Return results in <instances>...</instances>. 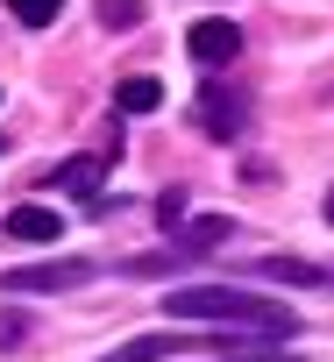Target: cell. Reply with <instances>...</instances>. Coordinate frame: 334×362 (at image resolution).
Masks as SVG:
<instances>
[{
    "label": "cell",
    "instance_id": "277c9868",
    "mask_svg": "<svg viewBox=\"0 0 334 362\" xmlns=\"http://www.w3.org/2000/svg\"><path fill=\"white\" fill-rule=\"evenodd\" d=\"M200 128H207L214 142H235V135L249 128V107H242L235 93H221V86H207V93H200Z\"/></svg>",
    "mask_w": 334,
    "mask_h": 362
},
{
    "label": "cell",
    "instance_id": "9a60e30c",
    "mask_svg": "<svg viewBox=\"0 0 334 362\" xmlns=\"http://www.w3.org/2000/svg\"><path fill=\"white\" fill-rule=\"evenodd\" d=\"M327 221H334V192H327Z\"/></svg>",
    "mask_w": 334,
    "mask_h": 362
},
{
    "label": "cell",
    "instance_id": "2e32d148",
    "mask_svg": "<svg viewBox=\"0 0 334 362\" xmlns=\"http://www.w3.org/2000/svg\"><path fill=\"white\" fill-rule=\"evenodd\" d=\"M0 149H8V135H0Z\"/></svg>",
    "mask_w": 334,
    "mask_h": 362
},
{
    "label": "cell",
    "instance_id": "7a4b0ae2",
    "mask_svg": "<svg viewBox=\"0 0 334 362\" xmlns=\"http://www.w3.org/2000/svg\"><path fill=\"white\" fill-rule=\"evenodd\" d=\"M86 277H93L86 256H71V263H15L8 277H0V291H71Z\"/></svg>",
    "mask_w": 334,
    "mask_h": 362
},
{
    "label": "cell",
    "instance_id": "30bf717a",
    "mask_svg": "<svg viewBox=\"0 0 334 362\" xmlns=\"http://www.w3.org/2000/svg\"><path fill=\"white\" fill-rule=\"evenodd\" d=\"M8 15H15L22 29H50V22L64 15V0H8Z\"/></svg>",
    "mask_w": 334,
    "mask_h": 362
},
{
    "label": "cell",
    "instance_id": "9c48e42d",
    "mask_svg": "<svg viewBox=\"0 0 334 362\" xmlns=\"http://www.w3.org/2000/svg\"><path fill=\"white\" fill-rule=\"evenodd\" d=\"M114 107H121V114H156V107H163V86L135 71V78H121V86H114Z\"/></svg>",
    "mask_w": 334,
    "mask_h": 362
},
{
    "label": "cell",
    "instance_id": "5b68a950",
    "mask_svg": "<svg viewBox=\"0 0 334 362\" xmlns=\"http://www.w3.org/2000/svg\"><path fill=\"white\" fill-rule=\"evenodd\" d=\"M0 228H8L15 242H36V249H43V242H57V235H64V214H57V206H15Z\"/></svg>",
    "mask_w": 334,
    "mask_h": 362
},
{
    "label": "cell",
    "instance_id": "52a82bcc",
    "mask_svg": "<svg viewBox=\"0 0 334 362\" xmlns=\"http://www.w3.org/2000/svg\"><path fill=\"white\" fill-rule=\"evenodd\" d=\"M107 163H114V149H93V156H71V163H57V192H71V199H93Z\"/></svg>",
    "mask_w": 334,
    "mask_h": 362
},
{
    "label": "cell",
    "instance_id": "6da1fadb",
    "mask_svg": "<svg viewBox=\"0 0 334 362\" xmlns=\"http://www.w3.org/2000/svg\"><path fill=\"white\" fill-rule=\"evenodd\" d=\"M163 320H207V327H242V334H299V320L263 298V291H242V284H185L163 298Z\"/></svg>",
    "mask_w": 334,
    "mask_h": 362
},
{
    "label": "cell",
    "instance_id": "7c38bea8",
    "mask_svg": "<svg viewBox=\"0 0 334 362\" xmlns=\"http://www.w3.org/2000/svg\"><path fill=\"white\" fill-rule=\"evenodd\" d=\"M178 235H185V249H214V242H228V221H185Z\"/></svg>",
    "mask_w": 334,
    "mask_h": 362
},
{
    "label": "cell",
    "instance_id": "4fadbf2b",
    "mask_svg": "<svg viewBox=\"0 0 334 362\" xmlns=\"http://www.w3.org/2000/svg\"><path fill=\"white\" fill-rule=\"evenodd\" d=\"M22 341V313H0V348H15Z\"/></svg>",
    "mask_w": 334,
    "mask_h": 362
},
{
    "label": "cell",
    "instance_id": "ba28073f",
    "mask_svg": "<svg viewBox=\"0 0 334 362\" xmlns=\"http://www.w3.org/2000/svg\"><path fill=\"white\" fill-rule=\"evenodd\" d=\"M163 355H185V341L178 334H142V341H128V348H114L100 362H163Z\"/></svg>",
    "mask_w": 334,
    "mask_h": 362
},
{
    "label": "cell",
    "instance_id": "8fae6325",
    "mask_svg": "<svg viewBox=\"0 0 334 362\" xmlns=\"http://www.w3.org/2000/svg\"><path fill=\"white\" fill-rule=\"evenodd\" d=\"M93 15H100V29H135V22H142L149 8H142V0H100Z\"/></svg>",
    "mask_w": 334,
    "mask_h": 362
},
{
    "label": "cell",
    "instance_id": "8992f818",
    "mask_svg": "<svg viewBox=\"0 0 334 362\" xmlns=\"http://www.w3.org/2000/svg\"><path fill=\"white\" fill-rule=\"evenodd\" d=\"M270 284H313V291H334V270L327 263H306V256H263L256 263Z\"/></svg>",
    "mask_w": 334,
    "mask_h": 362
},
{
    "label": "cell",
    "instance_id": "5bb4252c",
    "mask_svg": "<svg viewBox=\"0 0 334 362\" xmlns=\"http://www.w3.org/2000/svg\"><path fill=\"white\" fill-rule=\"evenodd\" d=\"M228 362H277V355H270V348H256V355H228Z\"/></svg>",
    "mask_w": 334,
    "mask_h": 362
},
{
    "label": "cell",
    "instance_id": "3957f363",
    "mask_svg": "<svg viewBox=\"0 0 334 362\" xmlns=\"http://www.w3.org/2000/svg\"><path fill=\"white\" fill-rule=\"evenodd\" d=\"M185 50H192L200 64H235V57H242V29H235L228 15H200V22L185 29Z\"/></svg>",
    "mask_w": 334,
    "mask_h": 362
}]
</instances>
